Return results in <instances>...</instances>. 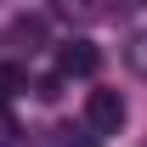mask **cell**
I'll use <instances>...</instances> for the list:
<instances>
[{"label": "cell", "mask_w": 147, "mask_h": 147, "mask_svg": "<svg viewBox=\"0 0 147 147\" xmlns=\"http://www.w3.org/2000/svg\"><path fill=\"white\" fill-rule=\"evenodd\" d=\"M85 119H91L96 136H113V130L125 125V96L119 91H91L85 96Z\"/></svg>", "instance_id": "obj_1"}, {"label": "cell", "mask_w": 147, "mask_h": 147, "mask_svg": "<svg viewBox=\"0 0 147 147\" xmlns=\"http://www.w3.org/2000/svg\"><path fill=\"white\" fill-rule=\"evenodd\" d=\"M96 68H102V51H96L91 40H68V45L57 51V74H62V79H91Z\"/></svg>", "instance_id": "obj_2"}, {"label": "cell", "mask_w": 147, "mask_h": 147, "mask_svg": "<svg viewBox=\"0 0 147 147\" xmlns=\"http://www.w3.org/2000/svg\"><path fill=\"white\" fill-rule=\"evenodd\" d=\"M51 11H57V17H79V23H91V17H102V0H51Z\"/></svg>", "instance_id": "obj_3"}, {"label": "cell", "mask_w": 147, "mask_h": 147, "mask_svg": "<svg viewBox=\"0 0 147 147\" xmlns=\"http://www.w3.org/2000/svg\"><path fill=\"white\" fill-rule=\"evenodd\" d=\"M11 40H23V45L34 51L40 40H45V17H17V23H11Z\"/></svg>", "instance_id": "obj_4"}, {"label": "cell", "mask_w": 147, "mask_h": 147, "mask_svg": "<svg viewBox=\"0 0 147 147\" xmlns=\"http://www.w3.org/2000/svg\"><path fill=\"white\" fill-rule=\"evenodd\" d=\"M17 91H23V68L0 62V102H6V96H17Z\"/></svg>", "instance_id": "obj_5"}, {"label": "cell", "mask_w": 147, "mask_h": 147, "mask_svg": "<svg viewBox=\"0 0 147 147\" xmlns=\"http://www.w3.org/2000/svg\"><path fill=\"white\" fill-rule=\"evenodd\" d=\"M11 142H17V119H11L6 102H0V147H11Z\"/></svg>", "instance_id": "obj_6"}, {"label": "cell", "mask_w": 147, "mask_h": 147, "mask_svg": "<svg viewBox=\"0 0 147 147\" xmlns=\"http://www.w3.org/2000/svg\"><path fill=\"white\" fill-rule=\"evenodd\" d=\"M34 91H40V96H45V102H57V96H62V74H45V79H40Z\"/></svg>", "instance_id": "obj_7"}, {"label": "cell", "mask_w": 147, "mask_h": 147, "mask_svg": "<svg viewBox=\"0 0 147 147\" xmlns=\"http://www.w3.org/2000/svg\"><path fill=\"white\" fill-rule=\"evenodd\" d=\"M130 62H136V68H142V74H147V34H142V40H136V45H130Z\"/></svg>", "instance_id": "obj_8"}, {"label": "cell", "mask_w": 147, "mask_h": 147, "mask_svg": "<svg viewBox=\"0 0 147 147\" xmlns=\"http://www.w3.org/2000/svg\"><path fill=\"white\" fill-rule=\"evenodd\" d=\"M57 147H96V142H91V136H74V130H62V142H57Z\"/></svg>", "instance_id": "obj_9"}, {"label": "cell", "mask_w": 147, "mask_h": 147, "mask_svg": "<svg viewBox=\"0 0 147 147\" xmlns=\"http://www.w3.org/2000/svg\"><path fill=\"white\" fill-rule=\"evenodd\" d=\"M136 6H147V0H136Z\"/></svg>", "instance_id": "obj_10"}]
</instances>
